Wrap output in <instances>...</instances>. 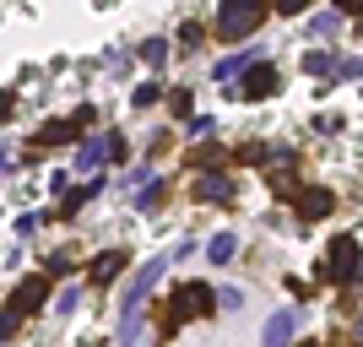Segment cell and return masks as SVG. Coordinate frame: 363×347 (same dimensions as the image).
<instances>
[{
	"label": "cell",
	"mask_w": 363,
	"mask_h": 347,
	"mask_svg": "<svg viewBox=\"0 0 363 347\" xmlns=\"http://www.w3.org/2000/svg\"><path fill=\"white\" fill-rule=\"evenodd\" d=\"M104 158H114V136H92L87 147L76 152V163H82V168H98Z\"/></svg>",
	"instance_id": "cell-9"
},
{
	"label": "cell",
	"mask_w": 363,
	"mask_h": 347,
	"mask_svg": "<svg viewBox=\"0 0 363 347\" xmlns=\"http://www.w3.org/2000/svg\"><path fill=\"white\" fill-rule=\"evenodd\" d=\"M233 250H239V239H233V233H217V239L206 244V255H212L217 266H223V260H233Z\"/></svg>",
	"instance_id": "cell-12"
},
{
	"label": "cell",
	"mask_w": 363,
	"mask_h": 347,
	"mask_svg": "<svg viewBox=\"0 0 363 347\" xmlns=\"http://www.w3.org/2000/svg\"><path fill=\"white\" fill-rule=\"evenodd\" d=\"M358 33H363V28H358Z\"/></svg>",
	"instance_id": "cell-21"
},
{
	"label": "cell",
	"mask_w": 363,
	"mask_h": 347,
	"mask_svg": "<svg viewBox=\"0 0 363 347\" xmlns=\"http://www.w3.org/2000/svg\"><path fill=\"white\" fill-rule=\"evenodd\" d=\"M352 272H363V255H358V239L342 233V239L331 244V255H325V277H331V282H347Z\"/></svg>",
	"instance_id": "cell-2"
},
{
	"label": "cell",
	"mask_w": 363,
	"mask_h": 347,
	"mask_svg": "<svg viewBox=\"0 0 363 347\" xmlns=\"http://www.w3.org/2000/svg\"><path fill=\"white\" fill-rule=\"evenodd\" d=\"M303 347H315V342H303Z\"/></svg>",
	"instance_id": "cell-20"
},
{
	"label": "cell",
	"mask_w": 363,
	"mask_h": 347,
	"mask_svg": "<svg viewBox=\"0 0 363 347\" xmlns=\"http://www.w3.org/2000/svg\"><path fill=\"white\" fill-rule=\"evenodd\" d=\"M44 293H49V282L44 277H33V282H22L11 293V304H6V309H11V315H28V309H38V304H44Z\"/></svg>",
	"instance_id": "cell-6"
},
{
	"label": "cell",
	"mask_w": 363,
	"mask_h": 347,
	"mask_svg": "<svg viewBox=\"0 0 363 347\" xmlns=\"http://www.w3.org/2000/svg\"><path fill=\"white\" fill-rule=\"evenodd\" d=\"M293 336V309H277L272 320H266V347H282Z\"/></svg>",
	"instance_id": "cell-10"
},
{
	"label": "cell",
	"mask_w": 363,
	"mask_h": 347,
	"mask_svg": "<svg viewBox=\"0 0 363 347\" xmlns=\"http://www.w3.org/2000/svg\"><path fill=\"white\" fill-rule=\"evenodd\" d=\"M196 196H201V201H217V206H223V201H233V184H228L223 174H201V180H196Z\"/></svg>",
	"instance_id": "cell-8"
},
{
	"label": "cell",
	"mask_w": 363,
	"mask_h": 347,
	"mask_svg": "<svg viewBox=\"0 0 363 347\" xmlns=\"http://www.w3.org/2000/svg\"><path fill=\"white\" fill-rule=\"evenodd\" d=\"M363 0H336V11H358Z\"/></svg>",
	"instance_id": "cell-18"
},
{
	"label": "cell",
	"mask_w": 363,
	"mask_h": 347,
	"mask_svg": "<svg viewBox=\"0 0 363 347\" xmlns=\"http://www.w3.org/2000/svg\"><path fill=\"white\" fill-rule=\"evenodd\" d=\"M325 211H331V190H298V217L303 223H315Z\"/></svg>",
	"instance_id": "cell-7"
},
{
	"label": "cell",
	"mask_w": 363,
	"mask_h": 347,
	"mask_svg": "<svg viewBox=\"0 0 363 347\" xmlns=\"http://www.w3.org/2000/svg\"><path fill=\"white\" fill-rule=\"evenodd\" d=\"M141 60H147L152 71H157V65L168 60V44H163V38H147V44H141Z\"/></svg>",
	"instance_id": "cell-13"
},
{
	"label": "cell",
	"mask_w": 363,
	"mask_h": 347,
	"mask_svg": "<svg viewBox=\"0 0 363 347\" xmlns=\"http://www.w3.org/2000/svg\"><path fill=\"white\" fill-rule=\"evenodd\" d=\"M303 65H309V71H315V76H331V71H342V65H336L331 55H309V60H303Z\"/></svg>",
	"instance_id": "cell-15"
},
{
	"label": "cell",
	"mask_w": 363,
	"mask_h": 347,
	"mask_svg": "<svg viewBox=\"0 0 363 347\" xmlns=\"http://www.w3.org/2000/svg\"><path fill=\"white\" fill-rule=\"evenodd\" d=\"M358 331H363V320H358Z\"/></svg>",
	"instance_id": "cell-19"
},
{
	"label": "cell",
	"mask_w": 363,
	"mask_h": 347,
	"mask_svg": "<svg viewBox=\"0 0 363 347\" xmlns=\"http://www.w3.org/2000/svg\"><path fill=\"white\" fill-rule=\"evenodd\" d=\"M120 266H125V250H108V255L92 260V277H98V282H114V277H120Z\"/></svg>",
	"instance_id": "cell-11"
},
{
	"label": "cell",
	"mask_w": 363,
	"mask_h": 347,
	"mask_svg": "<svg viewBox=\"0 0 363 347\" xmlns=\"http://www.w3.org/2000/svg\"><path fill=\"white\" fill-rule=\"evenodd\" d=\"M266 6H272V0H228L223 16H217V33H223V38H244V33H255L260 16H266Z\"/></svg>",
	"instance_id": "cell-1"
},
{
	"label": "cell",
	"mask_w": 363,
	"mask_h": 347,
	"mask_svg": "<svg viewBox=\"0 0 363 347\" xmlns=\"http://www.w3.org/2000/svg\"><path fill=\"white\" fill-rule=\"evenodd\" d=\"M157 98H163V87H157V82H147V87H136V98H130V104H136V109H152Z\"/></svg>",
	"instance_id": "cell-14"
},
{
	"label": "cell",
	"mask_w": 363,
	"mask_h": 347,
	"mask_svg": "<svg viewBox=\"0 0 363 347\" xmlns=\"http://www.w3.org/2000/svg\"><path fill=\"white\" fill-rule=\"evenodd\" d=\"M179 44H190V49L201 44V28H196V22H184V28H179Z\"/></svg>",
	"instance_id": "cell-16"
},
{
	"label": "cell",
	"mask_w": 363,
	"mask_h": 347,
	"mask_svg": "<svg viewBox=\"0 0 363 347\" xmlns=\"http://www.w3.org/2000/svg\"><path fill=\"white\" fill-rule=\"evenodd\" d=\"M163 272H168V255H152L147 266H141V277H136L130 287H125V309H141V299H147V287L157 282Z\"/></svg>",
	"instance_id": "cell-5"
},
{
	"label": "cell",
	"mask_w": 363,
	"mask_h": 347,
	"mask_svg": "<svg viewBox=\"0 0 363 347\" xmlns=\"http://www.w3.org/2000/svg\"><path fill=\"white\" fill-rule=\"evenodd\" d=\"M277 82H282V76H277V65H272V60H260L255 71H250V76L239 82V98L260 104V98H272V92H277Z\"/></svg>",
	"instance_id": "cell-4"
},
{
	"label": "cell",
	"mask_w": 363,
	"mask_h": 347,
	"mask_svg": "<svg viewBox=\"0 0 363 347\" xmlns=\"http://www.w3.org/2000/svg\"><path fill=\"white\" fill-rule=\"evenodd\" d=\"M303 6H309V0H282V11H288V16H293V11H303Z\"/></svg>",
	"instance_id": "cell-17"
},
{
	"label": "cell",
	"mask_w": 363,
	"mask_h": 347,
	"mask_svg": "<svg viewBox=\"0 0 363 347\" xmlns=\"http://www.w3.org/2000/svg\"><path fill=\"white\" fill-rule=\"evenodd\" d=\"M196 315H212V287L184 282L179 293H174V320H196Z\"/></svg>",
	"instance_id": "cell-3"
}]
</instances>
